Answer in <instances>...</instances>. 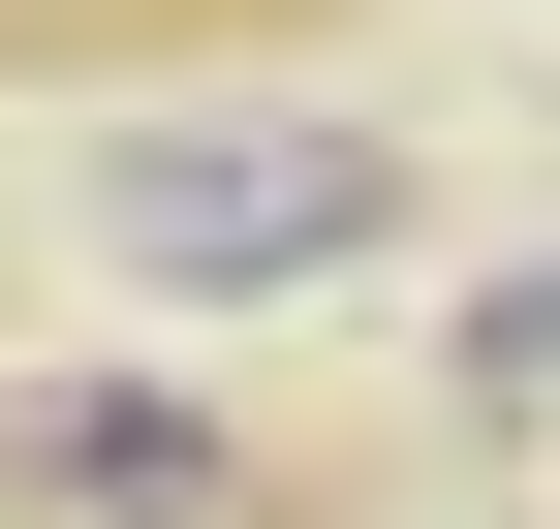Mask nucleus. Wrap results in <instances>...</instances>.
I'll return each mask as SVG.
<instances>
[{
    "label": "nucleus",
    "instance_id": "obj_3",
    "mask_svg": "<svg viewBox=\"0 0 560 529\" xmlns=\"http://www.w3.org/2000/svg\"><path fill=\"white\" fill-rule=\"evenodd\" d=\"M94 32H219V0H0V62H94ZM280 32V0H249Z\"/></svg>",
    "mask_w": 560,
    "mask_h": 529
},
{
    "label": "nucleus",
    "instance_id": "obj_1",
    "mask_svg": "<svg viewBox=\"0 0 560 529\" xmlns=\"http://www.w3.org/2000/svg\"><path fill=\"white\" fill-rule=\"evenodd\" d=\"M436 219V187L374 156V125H249V94H187V125H94V249L125 281H187V311H280V281H374V249Z\"/></svg>",
    "mask_w": 560,
    "mask_h": 529
},
{
    "label": "nucleus",
    "instance_id": "obj_4",
    "mask_svg": "<svg viewBox=\"0 0 560 529\" xmlns=\"http://www.w3.org/2000/svg\"><path fill=\"white\" fill-rule=\"evenodd\" d=\"M467 405H560V281H499V311H467Z\"/></svg>",
    "mask_w": 560,
    "mask_h": 529
},
{
    "label": "nucleus",
    "instance_id": "obj_2",
    "mask_svg": "<svg viewBox=\"0 0 560 529\" xmlns=\"http://www.w3.org/2000/svg\"><path fill=\"white\" fill-rule=\"evenodd\" d=\"M0 529H249V436L187 374H0Z\"/></svg>",
    "mask_w": 560,
    "mask_h": 529
}]
</instances>
